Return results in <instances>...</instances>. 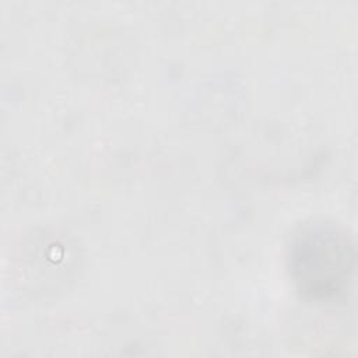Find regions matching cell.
Returning <instances> with one entry per match:
<instances>
[{"label": "cell", "mask_w": 358, "mask_h": 358, "mask_svg": "<svg viewBox=\"0 0 358 358\" xmlns=\"http://www.w3.org/2000/svg\"><path fill=\"white\" fill-rule=\"evenodd\" d=\"M287 267L305 299L334 302L347 294L351 282L355 267L352 239L334 224H303L287 246Z\"/></svg>", "instance_id": "obj_1"}]
</instances>
